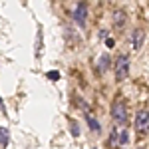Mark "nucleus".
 Here are the masks:
<instances>
[{"label": "nucleus", "mask_w": 149, "mask_h": 149, "mask_svg": "<svg viewBox=\"0 0 149 149\" xmlns=\"http://www.w3.org/2000/svg\"><path fill=\"white\" fill-rule=\"evenodd\" d=\"M109 147H119V129H111V135L107 139Z\"/></svg>", "instance_id": "7"}, {"label": "nucleus", "mask_w": 149, "mask_h": 149, "mask_svg": "<svg viewBox=\"0 0 149 149\" xmlns=\"http://www.w3.org/2000/svg\"><path fill=\"white\" fill-rule=\"evenodd\" d=\"M48 78H50V80H58V72H50Z\"/></svg>", "instance_id": "13"}, {"label": "nucleus", "mask_w": 149, "mask_h": 149, "mask_svg": "<svg viewBox=\"0 0 149 149\" xmlns=\"http://www.w3.org/2000/svg\"><path fill=\"white\" fill-rule=\"evenodd\" d=\"M125 24H127V12L121 10V8H117V10L113 12V26L117 30H123Z\"/></svg>", "instance_id": "6"}, {"label": "nucleus", "mask_w": 149, "mask_h": 149, "mask_svg": "<svg viewBox=\"0 0 149 149\" xmlns=\"http://www.w3.org/2000/svg\"><path fill=\"white\" fill-rule=\"evenodd\" d=\"M86 119H88V123H90V127H92V131H95V133H100V129H102V125H100V121H97V119H93V117H92L90 113L86 115Z\"/></svg>", "instance_id": "9"}, {"label": "nucleus", "mask_w": 149, "mask_h": 149, "mask_svg": "<svg viewBox=\"0 0 149 149\" xmlns=\"http://www.w3.org/2000/svg\"><path fill=\"white\" fill-rule=\"evenodd\" d=\"M88 10H90L88 2H78V6L74 10V22L78 24L80 28H84L86 22H88Z\"/></svg>", "instance_id": "4"}, {"label": "nucleus", "mask_w": 149, "mask_h": 149, "mask_svg": "<svg viewBox=\"0 0 149 149\" xmlns=\"http://www.w3.org/2000/svg\"><path fill=\"white\" fill-rule=\"evenodd\" d=\"M137 149H147V147H145V145H143V147H137Z\"/></svg>", "instance_id": "14"}, {"label": "nucleus", "mask_w": 149, "mask_h": 149, "mask_svg": "<svg viewBox=\"0 0 149 149\" xmlns=\"http://www.w3.org/2000/svg\"><path fill=\"white\" fill-rule=\"evenodd\" d=\"M8 141H10V133H8V129L0 125V145H2V147H6V145H8Z\"/></svg>", "instance_id": "8"}, {"label": "nucleus", "mask_w": 149, "mask_h": 149, "mask_svg": "<svg viewBox=\"0 0 149 149\" xmlns=\"http://www.w3.org/2000/svg\"><path fill=\"white\" fill-rule=\"evenodd\" d=\"M111 119L115 125H127V103L121 95H115L113 103H111Z\"/></svg>", "instance_id": "1"}, {"label": "nucleus", "mask_w": 149, "mask_h": 149, "mask_svg": "<svg viewBox=\"0 0 149 149\" xmlns=\"http://www.w3.org/2000/svg\"><path fill=\"white\" fill-rule=\"evenodd\" d=\"M107 66H109V56L105 54V56H102V60H100V72H105Z\"/></svg>", "instance_id": "11"}, {"label": "nucleus", "mask_w": 149, "mask_h": 149, "mask_svg": "<svg viewBox=\"0 0 149 149\" xmlns=\"http://www.w3.org/2000/svg\"><path fill=\"white\" fill-rule=\"evenodd\" d=\"M127 141H129V133H127V127H123V129H119V145L125 147Z\"/></svg>", "instance_id": "10"}, {"label": "nucleus", "mask_w": 149, "mask_h": 149, "mask_svg": "<svg viewBox=\"0 0 149 149\" xmlns=\"http://www.w3.org/2000/svg\"><path fill=\"white\" fill-rule=\"evenodd\" d=\"M113 76H115V81H123L129 76V56H125V54H117L115 56Z\"/></svg>", "instance_id": "2"}, {"label": "nucleus", "mask_w": 149, "mask_h": 149, "mask_svg": "<svg viewBox=\"0 0 149 149\" xmlns=\"http://www.w3.org/2000/svg\"><path fill=\"white\" fill-rule=\"evenodd\" d=\"M131 44H133V50L135 52H139L141 50V46L145 44V28H135L133 30V34H131Z\"/></svg>", "instance_id": "5"}, {"label": "nucleus", "mask_w": 149, "mask_h": 149, "mask_svg": "<svg viewBox=\"0 0 149 149\" xmlns=\"http://www.w3.org/2000/svg\"><path fill=\"white\" fill-rule=\"evenodd\" d=\"M147 107H141L137 113H135V131H137L139 137H145L147 135Z\"/></svg>", "instance_id": "3"}, {"label": "nucleus", "mask_w": 149, "mask_h": 149, "mask_svg": "<svg viewBox=\"0 0 149 149\" xmlns=\"http://www.w3.org/2000/svg\"><path fill=\"white\" fill-rule=\"evenodd\" d=\"M70 123H72V133L74 135H80V125H76V121H72V119H70Z\"/></svg>", "instance_id": "12"}]
</instances>
